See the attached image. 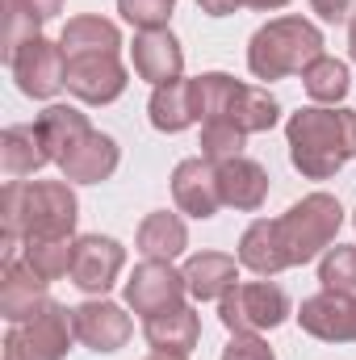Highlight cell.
Wrapping results in <instances>:
<instances>
[{"label": "cell", "instance_id": "d4e9b609", "mask_svg": "<svg viewBox=\"0 0 356 360\" xmlns=\"http://www.w3.org/2000/svg\"><path fill=\"white\" fill-rule=\"evenodd\" d=\"M147 113H151V126L164 130V134H180L197 122V109H193V89L189 80H177V84H160L147 101Z\"/></svg>", "mask_w": 356, "mask_h": 360}, {"label": "cell", "instance_id": "8fae6325", "mask_svg": "<svg viewBox=\"0 0 356 360\" xmlns=\"http://www.w3.org/2000/svg\"><path fill=\"white\" fill-rule=\"evenodd\" d=\"M126 68L117 55H68V92L84 105H113L126 92Z\"/></svg>", "mask_w": 356, "mask_h": 360}, {"label": "cell", "instance_id": "5bb4252c", "mask_svg": "<svg viewBox=\"0 0 356 360\" xmlns=\"http://www.w3.org/2000/svg\"><path fill=\"white\" fill-rule=\"evenodd\" d=\"M72 327H76V340L84 348H92V352H117L134 335L130 314L117 302H105V297H92L84 306H76L72 310Z\"/></svg>", "mask_w": 356, "mask_h": 360}, {"label": "cell", "instance_id": "4316f807", "mask_svg": "<svg viewBox=\"0 0 356 360\" xmlns=\"http://www.w3.org/2000/svg\"><path fill=\"white\" fill-rule=\"evenodd\" d=\"M302 89L314 105H336L344 101L352 89V76H348V63L344 59H331V55H319L306 72H302Z\"/></svg>", "mask_w": 356, "mask_h": 360}, {"label": "cell", "instance_id": "9a60e30c", "mask_svg": "<svg viewBox=\"0 0 356 360\" xmlns=\"http://www.w3.org/2000/svg\"><path fill=\"white\" fill-rule=\"evenodd\" d=\"M130 59H134V76L147 80L151 89L177 84L180 72H184V51L172 38V30H143V34H134Z\"/></svg>", "mask_w": 356, "mask_h": 360}, {"label": "cell", "instance_id": "30bf717a", "mask_svg": "<svg viewBox=\"0 0 356 360\" xmlns=\"http://www.w3.org/2000/svg\"><path fill=\"white\" fill-rule=\"evenodd\" d=\"M298 323L306 335H314L323 344H356V293L323 289V293L306 297L298 310Z\"/></svg>", "mask_w": 356, "mask_h": 360}, {"label": "cell", "instance_id": "9c48e42d", "mask_svg": "<svg viewBox=\"0 0 356 360\" xmlns=\"http://www.w3.org/2000/svg\"><path fill=\"white\" fill-rule=\"evenodd\" d=\"M8 68H13L17 89L25 92V96H34V101H51L59 89H68V55H63V46L51 42V38L25 42V46L8 59Z\"/></svg>", "mask_w": 356, "mask_h": 360}, {"label": "cell", "instance_id": "1f68e13d", "mask_svg": "<svg viewBox=\"0 0 356 360\" xmlns=\"http://www.w3.org/2000/svg\"><path fill=\"white\" fill-rule=\"evenodd\" d=\"M117 13L143 34V30H168L177 0H117Z\"/></svg>", "mask_w": 356, "mask_h": 360}, {"label": "cell", "instance_id": "7a4b0ae2", "mask_svg": "<svg viewBox=\"0 0 356 360\" xmlns=\"http://www.w3.org/2000/svg\"><path fill=\"white\" fill-rule=\"evenodd\" d=\"M289 164L306 180H331L348 160H356V109L306 105L285 122Z\"/></svg>", "mask_w": 356, "mask_h": 360}, {"label": "cell", "instance_id": "cb8c5ba5", "mask_svg": "<svg viewBox=\"0 0 356 360\" xmlns=\"http://www.w3.org/2000/svg\"><path fill=\"white\" fill-rule=\"evenodd\" d=\"M184 248H189V231H184L180 214L155 210V214L143 218V226H139V252L147 260H177Z\"/></svg>", "mask_w": 356, "mask_h": 360}, {"label": "cell", "instance_id": "f35d334b", "mask_svg": "<svg viewBox=\"0 0 356 360\" xmlns=\"http://www.w3.org/2000/svg\"><path fill=\"white\" fill-rule=\"evenodd\" d=\"M352 226H356V214H352Z\"/></svg>", "mask_w": 356, "mask_h": 360}, {"label": "cell", "instance_id": "484cf974", "mask_svg": "<svg viewBox=\"0 0 356 360\" xmlns=\"http://www.w3.org/2000/svg\"><path fill=\"white\" fill-rule=\"evenodd\" d=\"M38 130H42V139H46V151H51V160L59 164V155L68 151V147H76L84 134H89V113H80L76 105H46L42 113H38V122H34Z\"/></svg>", "mask_w": 356, "mask_h": 360}, {"label": "cell", "instance_id": "e0dca14e", "mask_svg": "<svg viewBox=\"0 0 356 360\" xmlns=\"http://www.w3.org/2000/svg\"><path fill=\"white\" fill-rule=\"evenodd\" d=\"M46 285H51V281H42L25 260L0 264V314H4L8 323H25V319H34V314L51 302Z\"/></svg>", "mask_w": 356, "mask_h": 360}, {"label": "cell", "instance_id": "52a82bcc", "mask_svg": "<svg viewBox=\"0 0 356 360\" xmlns=\"http://www.w3.org/2000/svg\"><path fill=\"white\" fill-rule=\"evenodd\" d=\"M218 319L231 335H260L272 331L289 319V293L272 281H248L235 285L222 302H218Z\"/></svg>", "mask_w": 356, "mask_h": 360}, {"label": "cell", "instance_id": "ac0fdd59", "mask_svg": "<svg viewBox=\"0 0 356 360\" xmlns=\"http://www.w3.org/2000/svg\"><path fill=\"white\" fill-rule=\"evenodd\" d=\"M218 193H222V205L243 210V214H256L268 197L265 164H256V160H248V155L222 160V164H218Z\"/></svg>", "mask_w": 356, "mask_h": 360}, {"label": "cell", "instance_id": "5b68a950", "mask_svg": "<svg viewBox=\"0 0 356 360\" xmlns=\"http://www.w3.org/2000/svg\"><path fill=\"white\" fill-rule=\"evenodd\" d=\"M340 226H344V205L331 193H310V197L293 201L276 218V235H281V248L289 256V269L310 264L314 256H323L336 243Z\"/></svg>", "mask_w": 356, "mask_h": 360}, {"label": "cell", "instance_id": "f546056e", "mask_svg": "<svg viewBox=\"0 0 356 360\" xmlns=\"http://www.w3.org/2000/svg\"><path fill=\"white\" fill-rule=\"evenodd\" d=\"M319 281L323 289H340V293H356V248H327L319 260Z\"/></svg>", "mask_w": 356, "mask_h": 360}, {"label": "cell", "instance_id": "603a6c76", "mask_svg": "<svg viewBox=\"0 0 356 360\" xmlns=\"http://www.w3.org/2000/svg\"><path fill=\"white\" fill-rule=\"evenodd\" d=\"M59 46L63 55H117L122 51V30L105 17H72L59 34Z\"/></svg>", "mask_w": 356, "mask_h": 360}, {"label": "cell", "instance_id": "7c38bea8", "mask_svg": "<svg viewBox=\"0 0 356 360\" xmlns=\"http://www.w3.org/2000/svg\"><path fill=\"white\" fill-rule=\"evenodd\" d=\"M126 269V248L109 235H80L76 239V260H72V285L92 297H105Z\"/></svg>", "mask_w": 356, "mask_h": 360}, {"label": "cell", "instance_id": "d6986e66", "mask_svg": "<svg viewBox=\"0 0 356 360\" xmlns=\"http://www.w3.org/2000/svg\"><path fill=\"white\" fill-rule=\"evenodd\" d=\"M239 260L227 252H197L184 264V285L197 302H222L235 285H239Z\"/></svg>", "mask_w": 356, "mask_h": 360}, {"label": "cell", "instance_id": "7402d4cb", "mask_svg": "<svg viewBox=\"0 0 356 360\" xmlns=\"http://www.w3.org/2000/svg\"><path fill=\"white\" fill-rule=\"evenodd\" d=\"M239 264L256 276H276V272L289 269V256L281 248V235H276V218H256L243 239H239Z\"/></svg>", "mask_w": 356, "mask_h": 360}, {"label": "cell", "instance_id": "6da1fadb", "mask_svg": "<svg viewBox=\"0 0 356 360\" xmlns=\"http://www.w3.org/2000/svg\"><path fill=\"white\" fill-rule=\"evenodd\" d=\"M80 201L63 180H8L0 197V264H13L25 239H72Z\"/></svg>", "mask_w": 356, "mask_h": 360}, {"label": "cell", "instance_id": "4dcf8cb0", "mask_svg": "<svg viewBox=\"0 0 356 360\" xmlns=\"http://www.w3.org/2000/svg\"><path fill=\"white\" fill-rule=\"evenodd\" d=\"M42 38V17H34L30 8L4 0V59H13L25 42Z\"/></svg>", "mask_w": 356, "mask_h": 360}, {"label": "cell", "instance_id": "f1b7e54d", "mask_svg": "<svg viewBox=\"0 0 356 360\" xmlns=\"http://www.w3.org/2000/svg\"><path fill=\"white\" fill-rule=\"evenodd\" d=\"M243 143H248V134L239 126H231V122H201V155L205 160H214V164L235 160V155H243Z\"/></svg>", "mask_w": 356, "mask_h": 360}, {"label": "cell", "instance_id": "8992f818", "mask_svg": "<svg viewBox=\"0 0 356 360\" xmlns=\"http://www.w3.org/2000/svg\"><path fill=\"white\" fill-rule=\"evenodd\" d=\"M76 340L72 327V310L63 302H46L34 319L25 323H8L4 335V360H63Z\"/></svg>", "mask_w": 356, "mask_h": 360}, {"label": "cell", "instance_id": "44dd1931", "mask_svg": "<svg viewBox=\"0 0 356 360\" xmlns=\"http://www.w3.org/2000/svg\"><path fill=\"white\" fill-rule=\"evenodd\" d=\"M46 164H55V160H51L46 139H42L38 126H8V130L0 134V168H4L8 180L34 176V172H42Z\"/></svg>", "mask_w": 356, "mask_h": 360}, {"label": "cell", "instance_id": "ffe728a7", "mask_svg": "<svg viewBox=\"0 0 356 360\" xmlns=\"http://www.w3.org/2000/svg\"><path fill=\"white\" fill-rule=\"evenodd\" d=\"M143 335L155 352H168V356H189L201 340V319L193 306H172L164 314H151L143 323Z\"/></svg>", "mask_w": 356, "mask_h": 360}, {"label": "cell", "instance_id": "83f0119b", "mask_svg": "<svg viewBox=\"0 0 356 360\" xmlns=\"http://www.w3.org/2000/svg\"><path fill=\"white\" fill-rule=\"evenodd\" d=\"M21 260L38 272L42 281H59L72 276V260H76V239H25Z\"/></svg>", "mask_w": 356, "mask_h": 360}, {"label": "cell", "instance_id": "277c9868", "mask_svg": "<svg viewBox=\"0 0 356 360\" xmlns=\"http://www.w3.org/2000/svg\"><path fill=\"white\" fill-rule=\"evenodd\" d=\"M323 55V34L306 17H272L248 42V68L256 80L302 76Z\"/></svg>", "mask_w": 356, "mask_h": 360}, {"label": "cell", "instance_id": "3957f363", "mask_svg": "<svg viewBox=\"0 0 356 360\" xmlns=\"http://www.w3.org/2000/svg\"><path fill=\"white\" fill-rule=\"evenodd\" d=\"M189 89H193L197 122H231L243 134H265V130L276 126V117H281V105L265 89L239 84L227 72H205V76L189 80Z\"/></svg>", "mask_w": 356, "mask_h": 360}, {"label": "cell", "instance_id": "74e56055", "mask_svg": "<svg viewBox=\"0 0 356 360\" xmlns=\"http://www.w3.org/2000/svg\"><path fill=\"white\" fill-rule=\"evenodd\" d=\"M147 360H184V356H168V352H155V356H147Z\"/></svg>", "mask_w": 356, "mask_h": 360}, {"label": "cell", "instance_id": "d590c367", "mask_svg": "<svg viewBox=\"0 0 356 360\" xmlns=\"http://www.w3.org/2000/svg\"><path fill=\"white\" fill-rule=\"evenodd\" d=\"M289 0H235V8H260V13H272V8H285Z\"/></svg>", "mask_w": 356, "mask_h": 360}, {"label": "cell", "instance_id": "e575fe53", "mask_svg": "<svg viewBox=\"0 0 356 360\" xmlns=\"http://www.w3.org/2000/svg\"><path fill=\"white\" fill-rule=\"evenodd\" d=\"M13 4L30 8V13H34V17H42V21H51V17L63 8V0H13Z\"/></svg>", "mask_w": 356, "mask_h": 360}, {"label": "cell", "instance_id": "8d00e7d4", "mask_svg": "<svg viewBox=\"0 0 356 360\" xmlns=\"http://www.w3.org/2000/svg\"><path fill=\"white\" fill-rule=\"evenodd\" d=\"M348 51H352V59H356V21L348 25Z\"/></svg>", "mask_w": 356, "mask_h": 360}, {"label": "cell", "instance_id": "2e32d148", "mask_svg": "<svg viewBox=\"0 0 356 360\" xmlns=\"http://www.w3.org/2000/svg\"><path fill=\"white\" fill-rule=\"evenodd\" d=\"M117 160H122V147L101 134V130H89L76 147H68L59 155V172L68 184H101L117 172Z\"/></svg>", "mask_w": 356, "mask_h": 360}, {"label": "cell", "instance_id": "4fadbf2b", "mask_svg": "<svg viewBox=\"0 0 356 360\" xmlns=\"http://www.w3.org/2000/svg\"><path fill=\"white\" fill-rule=\"evenodd\" d=\"M172 201H177L180 214L205 222L222 210V193H218V164L205 160V155H193V160H180L172 168Z\"/></svg>", "mask_w": 356, "mask_h": 360}, {"label": "cell", "instance_id": "836d02e7", "mask_svg": "<svg viewBox=\"0 0 356 360\" xmlns=\"http://www.w3.org/2000/svg\"><path fill=\"white\" fill-rule=\"evenodd\" d=\"M310 8L331 25H352L356 21V0H310Z\"/></svg>", "mask_w": 356, "mask_h": 360}, {"label": "cell", "instance_id": "d6a6232c", "mask_svg": "<svg viewBox=\"0 0 356 360\" xmlns=\"http://www.w3.org/2000/svg\"><path fill=\"white\" fill-rule=\"evenodd\" d=\"M222 360H276L260 335H231V344L222 348Z\"/></svg>", "mask_w": 356, "mask_h": 360}, {"label": "cell", "instance_id": "ba28073f", "mask_svg": "<svg viewBox=\"0 0 356 360\" xmlns=\"http://www.w3.org/2000/svg\"><path fill=\"white\" fill-rule=\"evenodd\" d=\"M184 293H189L184 272L172 269V260H143V264H134L126 289H122L126 306L134 314H143V319L164 314L172 306H184Z\"/></svg>", "mask_w": 356, "mask_h": 360}]
</instances>
